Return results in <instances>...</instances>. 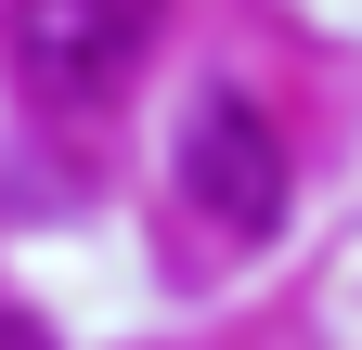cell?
<instances>
[{
  "label": "cell",
  "mask_w": 362,
  "mask_h": 350,
  "mask_svg": "<svg viewBox=\"0 0 362 350\" xmlns=\"http://www.w3.org/2000/svg\"><path fill=\"white\" fill-rule=\"evenodd\" d=\"M181 195H194L207 234H272L285 221V130H272L246 91H207L194 117H181Z\"/></svg>",
  "instance_id": "obj_1"
},
{
  "label": "cell",
  "mask_w": 362,
  "mask_h": 350,
  "mask_svg": "<svg viewBox=\"0 0 362 350\" xmlns=\"http://www.w3.org/2000/svg\"><path fill=\"white\" fill-rule=\"evenodd\" d=\"M156 13H168V0H0V52H13L39 91L90 104V91H117V78L143 65Z\"/></svg>",
  "instance_id": "obj_2"
},
{
  "label": "cell",
  "mask_w": 362,
  "mask_h": 350,
  "mask_svg": "<svg viewBox=\"0 0 362 350\" xmlns=\"http://www.w3.org/2000/svg\"><path fill=\"white\" fill-rule=\"evenodd\" d=\"M0 350H52V337H39V324H26V312H0Z\"/></svg>",
  "instance_id": "obj_3"
}]
</instances>
